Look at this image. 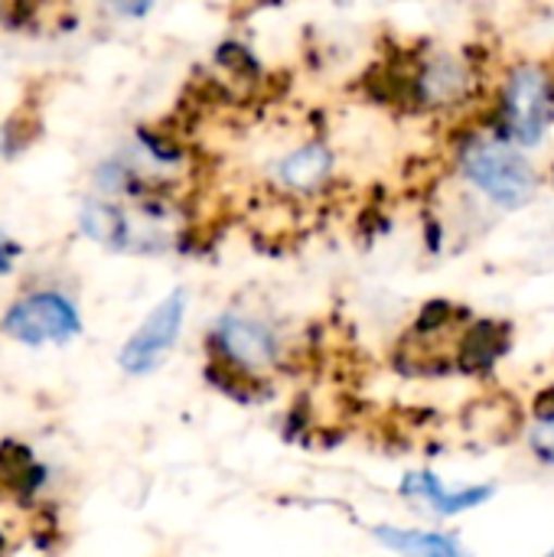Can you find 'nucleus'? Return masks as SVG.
Here are the masks:
<instances>
[{
    "label": "nucleus",
    "mask_w": 554,
    "mask_h": 557,
    "mask_svg": "<svg viewBox=\"0 0 554 557\" xmlns=\"http://www.w3.org/2000/svg\"><path fill=\"white\" fill-rule=\"evenodd\" d=\"M402 499L405 503H415V506H424L431 509L434 516H460V512H470L483 503L493 499V486H467V490H451L444 486L431 470H411L405 473L402 480Z\"/></svg>",
    "instance_id": "nucleus-6"
},
{
    "label": "nucleus",
    "mask_w": 554,
    "mask_h": 557,
    "mask_svg": "<svg viewBox=\"0 0 554 557\" xmlns=\"http://www.w3.org/2000/svg\"><path fill=\"white\" fill-rule=\"evenodd\" d=\"M382 548L402 557H470L464 545L444 532H428V529H398V525H379L372 532Z\"/></svg>",
    "instance_id": "nucleus-9"
},
{
    "label": "nucleus",
    "mask_w": 554,
    "mask_h": 557,
    "mask_svg": "<svg viewBox=\"0 0 554 557\" xmlns=\"http://www.w3.org/2000/svg\"><path fill=\"white\" fill-rule=\"evenodd\" d=\"M460 166L467 180L500 209H522L539 193L535 166L503 137H473L464 153Z\"/></svg>",
    "instance_id": "nucleus-1"
},
{
    "label": "nucleus",
    "mask_w": 554,
    "mask_h": 557,
    "mask_svg": "<svg viewBox=\"0 0 554 557\" xmlns=\"http://www.w3.org/2000/svg\"><path fill=\"white\" fill-rule=\"evenodd\" d=\"M467 91H470V69L451 52H438L424 59L415 75V95L428 108H451L464 101Z\"/></svg>",
    "instance_id": "nucleus-7"
},
{
    "label": "nucleus",
    "mask_w": 554,
    "mask_h": 557,
    "mask_svg": "<svg viewBox=\"0 0 554 557\" xmlns=\"http://www.w3.org/2000/svg\"><path fill=\"white\" fill-rule=\"evenodd\" d=\"M7 333L16 336L20 343H59L78 333V313L69 300L59 294H36L10 307L3 320Z\"/></svg>",
    "instance_id": "nucleus-5"
},
{
    "label": "nucleus",
    "mask_w": 554,
    "mask_h": 557,
    "mask_svg": "<svg viewBox=\"0 0 554 557\" xmlns=\"http://www.w3.org/2000/svg\"><path fill=\"white\" fill-rule=\"evenodd\" d=\"M509 349V333L496 320H477L460 343V366L467 372H487Z\"/></svg>",
    "instance_id": "nucleus-10"
},
{
    "label": "nucleus",
    "mask_w": 554,
    "mask_h": 557,
    "mask_svg": "<svg viewBox=\"0 0 554 557\" xmlns=\"http://www.w3.org/2000/svg\"><path fill=\"white\" fill-rule=\"evenodd\" d=\"M183 317H186V294L173 290L167 300H160L150 310V317L127 339V346L121 349V369L131 375L153 372L170 356V349L176 346L180 330H183Z\"/></svg>",
    "instance_id": "nucleus-4"
},
{
    "label": "nucleus",
    "mask_w": 554,
    "mask_h": 557,
    "mask_svg": "<svg viewBox=\"0 0 554 557\" xmlns=\"http://www.w3.org/2000/svg\"><path fill=\"white\" fill-rule=\"evenodd\" d=\"M212 343H216L219 356L225 359V366L232 372H242V375L268 372L281 359L278 333L264 320H255V317H245V313L219 317V323L212 330Z\"/></svg>",
    "instance_id": "nucleus-3"
},
{
    "label": "nucleus",
    "mask_w": 554,
    "mask_h": 557,
    "mask_svg": "<svg viewBox=\"0 0 554 557\" xmlns=\"http://www.w3.org/2000/svg\"><path fill=\"white\" fill-rule=\"evenodd\" d=\"M529 444H532V450H535V457H539L542 463L554 467V411H545V414L535 421V428H532V434H529Z\"/></svg>",
    "instance_id": "nucleus-11"
},
{
    "label": "nucleus",
    "mask_w": 554,
    "mask_h": 557,
    "mask_svg": "<svg viewBox=\"0 0 554 557\" xmlns=\"http://www.w3.org/2000/svg\"><path fill=\"white\" fill-rule=\"evenodd\" d=\"M549 557H554V548H552V552H549Z\"/></svg>",
    "instance_id": "nucleus-12"
},
{
    "label": "nucleus",
    "mask_w": 554,
    "mask_h": 557,
    "mask_svg": "<svg viewBox=\"0 0 554 557\" xmlns=\"http://www.w3.org/2000/svg\"><path fill=\"white\" fill-rule=\"evenodd\" d=\"M278 183H284L294 193H313L317 186H323L333 173V150L327 144H304L297 150H291L287 157H281L278 163Z\"/></svg>",
    "instance_id": "nucleus-8"
},
{
    "label": "nucleus",
    "mask_w": 554,
    "mask_h": 557,
    "mask_svg": "<svg viewBox=\"0 0 554 557\" xmlns=\"http://www.w3.org/2000/svg\"><path fill=\"white\" fill-rule=\"evenodd\" d=\"M554 114L552 75L539 62H522L509 72L503 88L506 131L519 147H535Z\"/></svg>",
    "instance_id": "nucleus-2"
}]
</instances>
